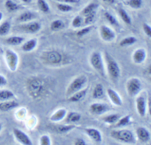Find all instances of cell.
I'll list each match as a JSON object with an SVG mask.
<instances>
[{
	"mask_svg": "<svg viewBox=\"0 0 151 145\" xmlns=\"http://www.w3.org/2000/svg\"><path fill=\"white\" fill-rule=\"evenodd\" d=\"M111 136L118 141H122L125 143H135V137L134 134L129 130H119V131H113L111 133Z\"/></svg>",
	"mask_w": 151,
	"mask_h": 145,
	"instance_id": "cell-2",
	"label": "cell"
},
{
	"mask_svg": "<svg viewBox=\"0 0 151 145\" xmlns=\"http://www.w3.org/2000/svg\"><path fill=\"white\" fill-rule=\"evenodd\" d=\"M1 123H0V131H1Z\"/></svg>",
	"mask_w": 151,
	"mask_h": 145,
	"instance_id": "cell-50",
	"label": "cell"
},
{
	"mask_svg": "<svg viewBox=\"0 0 151 145\" xmlns=\"http://www.w3.org/2000/svg\"><path fill=\"white\" fill-rule=\"evenodd\" d=\"M103 94H104V91H103V85L100 83L97 84L93 91V97L94 99H98L103 97Z\"/></svg>",
	"mask_w": 151,
	"mask_h": 145,
	"instance_id": "cell-22",
	"label": "cell"
},
{
	"mask_svg": "<svg viewBox=\"0 0 151 145\" xmlns=\"http://www.w3.org/2000/svg\"><path fill=\"white\" fill-rule=\"evenodd\" d=\"M2 50H1V49H0V54H1V53H2Z\"/></svg>",
	"mask_w": 151,
	"mask_h": 145,
	"instance_id": "cell-49",
	"label": "cell"
},
{
	"mask_svg": "<svg viewBox=\"0 0 151 145\" xmlns=\"http://www.w3.org/2000/svg\"><path fill=\"white\" fill-rule=\"evenodd\" d=\"M38 7L43 13H47L50 11V8L45 0H38Z\"/></svg>",
	"mask_w": 151,
	"mask_h": 145,
	"instance_id": "cell-29",
	"label": "cell"
},
{
	"mask_svg": "<svg viewBox=\"0 0 151 145\" xmlns=\"http://www.w3.org/2000/svg\"><path fill=\"white\" fill-rule=\"evenodd\" d=\"M74 128H75V126H73V125H70V126H60L58 128V130L60 132L64 133L70 131V130H72Z\"/></svg>",
	"mask_w": 151,
	"mask_h": 145,
	"instance_id": "cell-42",
	"label": "cell"
},
{
	"mask_svg": "<svg viewBox=\"0 0 151 145\" xmlns=\"http://www.w3.org/2000/svg\"><path fill=\"white\" fill-rule=\"evenodd\" d=\"M105 57H106L107 70L109 76L114 80H117L118 78L120 76V69H119L117 62L107 52H106Z\"/></svg>",
	"mask_w": 151,
	"mask_h": 145,
	"instance_id": "cell-1",
	"label": "cell"
},
{
	"mask_svg": "<svg viewBox=\"0 0 151 145\" xmlns=\"http://www.w3.org/2000/svg\"><path fill=\"white\" fill-rule=\"evenodd\" d=\"M142 0H129L128 1V5L134 9H139L142 5Z\"/></svg>",
	"mask_w": 151,
	"mask_h": 145,
	"instance_id": "cell-34",
	"label": "cell"
},
{
	"mask_svg": "<svg viewBox=\"0 0 151 145\" xmlns=\"http://www.w3.org/2000/svg\"><path fill=\"white\" fill-rule=\"evenodd\" d=\"M22 1H24V3H30L32 0H22Z\"/></svg>",
	"mask_w": 151,
	"mask_h": 145,
	"instance_id": "cell-47",
	"label": "cell"
},
{
	"mask_svg": "<svg viewBox=\"0 0 151 145\" xmlns=\"http://www.w3.org/2000/svg\"><path fill=\"white\" fill-rule=\"evenodd\" d=\"M104 15H105V17L106 18V19H107L109 22H110L111 24L118 25L117 20H116V18H115L113 15H111L110 13H109V12H106Z\"/></svg>",
	"mask_w": 151,
	"mask_h": 145,
	"instance_id": "cell-36",
	"label": "cell"
},
{
	"mask_svg": "<svg viewBox=\"0 0 151 145\" xmlns=\"http://www.w3.org/2000/svg\"><path fill=\"white\" fill-rule=\"evenodd\" d=\"M5 59L9 69L12 72H15L17 69L19 63V57L17 54L10 50L5 51Z\"/></svg>",
	"mask_w": 151,
	"mask_h": 145,
	"instance_id": "cell-6",
	"label": "cell"
},
{
	"mask_svg": "<svg viewBox=\"0 0 151 145\" xmlns=\"http://www.w3.org/2000/svg\"><path fill=\"white\" fill-rule=\"evenodd\" d=\"M2 16H3V14L1 12H0V21L1 20V19H2Z\"/></svg>",
	"mask_w": 151,
	"mask_h": 145,
	"instance_id": "cell-48",
	"label": "cell"
},
{
	"mask_svg": "<svg viewBox=\"0 0 151 145\" xmlns=\"http://www.w3.org/2000/svg\"><path fill=\"white\" fill-rule=\"evenodd\" d=\"M90 62L93 67L94 68L96 71L103 77L105 76V69H104V63H103V58H102L101 54L100 52L93 53L90 58Z\"/></svg>",
	"mask_w": 151,
	"mask_h": 145,
	"instance_id": "cell-4",
	"label": "cell"
},
{
	"mask_svg": "<svg viewBox=\"0 0 151 145\" xmlns=\"http://www.w3.org/2000/svg\"><path fill=\"white\" fill-rule=\"evenodd\" d=\"M98 7V5L95 3H90L88 5H87L86 7H85L83 10L82 13L83 15L86 16V15L88 14V13H91L93 11H96V9Z\"/></svg>",
	"mask_w": 151,
	"mask_h": 145,
	"instance_id": "cell-31",
	"label": "cell"
},
{
	"mask_svg": "<svg viewBox=\"0 0 151 145\" xmlns=\"http://www.w3.org/2000/svg\"><path fill=\"white\" fill-rule=\"evenodd\" d=\"M13 134H14L15 137L16 138V139L22 144L24 145H32V142L31 141L29 137L25 134L23 131H20L19 129H13Z\"/></svg>",
	"mask_w": 151,
	"mask_h": 145,
	"instance_id": "cell-7",
	"label": "cell"
},
{
	"mask_svg": "<svg viewBox=\"0 0 151 145\" xmlns=\"http://www.w3.org/2000/svg\"><path fill=\"white\" fill-rule=\"evenodd\" d=\"M87 78L86 77L84 76V75H81V76L75 78V79L71 83V84L69 85V87H68L67 91H66V95H67V97L72 95V94H75L77 91L83 89V88L85 86Z\"/></svg>",
	"mask_w": 151,
	"mask_h": 145,
	"instance_id": "cell-3",
	"label": "cell"
},
{
	"mask_svg": "<svg viewBox=\"0 0 151 145\" xmlns=\"http://www.w3.org/2000/svg\"><path fill=\"white\" fill-rule=\"evenodd\" d=\"M57 7L60 11L63 12V13H67V12L71 11L72 10V6L66 4L65 3H59L57 4Z\"/></svg>",
	"mask_w": 151,
	"mask_h": 145,
	"instance_id": "cell-35",
	"label": "cell"
},
{
	"mask_svg": "<svg viewBox=\"0 0 151 145\" xmlns=\"http://www.w3.org/2000/svg\"><path fill=\"white\" fill-rule=\"evenodd\" d=\"M146 58L145 50L143 49H139L136 50L133 55V59L136 63H142L145 61Z\"/></svg>",
	"mask_w": 151,
	"mask_h": 145,
	"instance_id": "cell-14",
	"label": "cell"
},
{
	"mask_svg": "<svg viewBox=\"0 0 151 145\" xmlns=\"http://www.w3.org/2000/svg\"><path fill=\"white\" fill-rule=\"evenodd\" d=\"M18 106H19V104L16 102L6 100V101H3L2 103H0V111L3 112L9 111L10 110H12Z\"/></svg>",
	"mask_w": 151,
	"mask_h": 145,
	"instance_id": "cell-15",
	"label": "cell"
},
{
	"mask_svg": "<svg viewBox=\"0 0 151 145\" xmlns=\"http://www.w3.org/2000/svg\"><path fill=\"white\" fill-rule=\"evenodd\" d=\"M119 115L111 114L103 118V120L108 124H114L119 120Z\"/></svg>",
	"mask_w": 151,
	"mask_h": 145,
	"instance_id": "cell-32",
	"label": "cell"
},
{
	"mask_svg": "<svg viewBox=\"0 0 151 145\" xmlns=\"http://www.w3.org/2000/svg\"><path fill=\"white\" fill-rule=\"evenodd\" d=\"M10 29V24L8 22H4L0 25V35H5Z\"/></svg>",
	"mask_w": 151,
	"mask_h": 145,
	"instance_id": "cell-33",
	"label": "cell"
},
{
	"mask_svg": "<svg viewBox=\"0 0 151 145\" xmlns=\"http://www.w3.org/2000/svg\"><path fill=\"white\" fill-rule=\"evenodd\" d=\"M37 45V40L35 38H32L29 41H27L22 45V49L24 52H30L35 48Z\"/></svg>",
	"mask_w": 151,
	"mask_h": 145,
	"instance_id": "cell-19",
	"label": "cell"
},
{
	"mask_svg": "<svg viewBox=\"0 0 151 145\" xmlns=\"http://www.w3.org/2000/svg\"><path fill=\"white\" fill-rule=\"evenodd\" d=\"M51 29L53 31H58L61 29L62 28L64 27V23L62 20L60 19H57V20H55L52 22L51 24Z\"/></svg>",
	"mask_w": 151,
	"mask_h": 145,
	"instance_id": "cell-27",
	"label": "cell"
},
{
	"mask_svg": "<svg viewBox=\"0 0 151 145\" xmlns=\"http://www.w3.org/2000/svg\"><path fill=\"white\" fill-rule=\"evenodd\" d=\"M137 135L139 139L142 142H147L150 139V134L145 128L139 127L137 130Z\"/></svg>",
	"mask_w": 151,
	"mask_h": 145,
	"instance_id": "cell-13",
	"label": "cell"
},
{
	"mask_svg": "<svg viewBox=\"0 0 151 145\" xmlns=\"http://www.w3.org/2000/svg\"><path fill=\"white\" fill-rule=\"evenodd\" d=\"M105 2L109 3V4H114L115 2V0H103Z\"/></svg>",
	"mask_w": 151,
	"mask_h": 145,
	"instance_id": "cell-46",
	"label": "cell"
},
{
	"mask_svg": "<svg viewBox=\"0 0 151 145\" xmlns=\"http://www.w3.org/2000/svg\"><path fill=\"white\" fill-rule=\"evenodd\" d=\"M14 97V94L10 90L0 91V101H6Z\"/></svg>",
	"mask_w": 151,
	"mask_h": 145,
	"instance_id": "cell-21",
	"label": "cell"
},
{
	"mask_svg": "<svg viewBox=\"0 0 151 145\" xmlns=\"http://www.w3.org/2000/svg\"><path fill=\"white\" fill-rule=\"evenodd\" d=\"M40 144L41 145H50L51 144V141H50V137L47 135H44L41 137L40 139Z\"/></svg>",
	"mask_w": 151,
	"mask_h": 145,
	"instance_id": "cell-39",
	"label": "cell"
},
{
	"mask_svg": "<svg viewBox=\"0 0 151 145\" xmlns=\"http://www.w3.org/2000/svg\"><path fill=\"white\" fill-rule=\"evenodd\" d=\"M108 110H109V106L103 103H93L90 106V111L91 113L97 115L103 114L108 111Z\"/></svg>",
	"mask_w": 151,
	"mask_h": 145,
	"instance_id": "cell-9",
	"label": "cell"
},
{
	"mask_svg": "<svg viewBox=\"0 0 151 145\" xmlns=\"http://www.w3.org/2000/svg\"><path fill=\"white\" fill-rule=\"evenodd\" d=\"M143 29H144V32L146 35L148 37H151V27L149 24L145 23L143 24Z\"/></svg>",
	"mask_w": 151,
	"mask_h": 145,
	"instance_id": "cell-41",
	"label": "cell"
},
{
	"mask_svg": "<svg viewBox=\"0 0 151 145\" xmlns=\"http://www.w3.org/2000/svg\"><path fill=\"white\" fill-rule=\"evenodd\" d=\"M61 3H68V4H77L80 2V0H56Z\"/></svg>",
	"mask_w": 151,
	"mask_h": 145,
	"instance_id": "cell-43",
	"label": "cell"
},
{
	"mask_svg": "<svg viewBox=\"0 0 151 145\" xmlns=\"http://www.w3.org/2000/svg\"><path fill=\"white\" fill-rule=\"evenodd\" d=\"M137 112L141 116H145L146 114V111H147V103H146L145 99L143 97H139L137 99Z\"/></svg>",
	"mask_w": 151,
	"mask_h": 145,
	"instance_id": "cell-10",
	"label": "cell"
},
{
	"mask_svg": "<svg viewBox=\"0 0 151 145\" xmlns=\"http://www.w3.org/2000/svg\"><path fill=\"white\" fill-rule=\"evenodd\" d=\"M35 15L33 13L30 11L24 12L22 14H21L19 17V21L22 22H29V21L32 20V19H35Z\"/></svg>",
	"mask_w": 151,
	"mask_h": 145,
	"instance_id": "cell-20",
	"label": "cell"
},
{
	"mask_svg": "<svg viewBox=\"0 0 151 145\" xmlns=\"http://www.w3.org/2000/svg\"><path fill=\"white\" fill-rule=\"evenodd\" d=\"M85 131L86 132L87 135L90 137V139L94 142L100 143L102 141L103 138H102L101 134L98 130L95 129V128H86Z\"/></svg>",
	"mask_w": 151,
	"mask_h": 145,
	"instance_id": "cell-11",
	"label": "cell"
},
{
	"mask_svg": "<svg viewBox=\"0 0 151 145\" xmlns=\"http://www.w3.org/2000/svg\"><path fill=\"white\" fill-rule=\"evenodd\" d=\"M75 144L76 145H86V143L82 139H75Z\"/></svg>",
	"mask_w": 151,
	"mask_h": 145,
	"instance_id": "cell-45",
	"label": "cell"
},
{
	"mask_svg": "<svg viewBox=\"0 0 151 145\" xmlns=\"http://www.w3.org/2000/svg\"><path fill=\"white\" fill-rule=\"evenodd\" d=\"M96 15V11H93L91 13H88V14L86 15L85 20H84V22H85V24H89L91 22L94 21V18H95Z\"/></svg>",
	"mask_w": 151,
	"mask_h": 145,
	"instance_id": "cell-37",
	"label": "cell"
},
{
	"mask_svg": "<svg viewBox=\"0 0 151 145\" xmlns=\"http://www.w3.org/2000/svg\"><path fill=\"white\" fill-rule=\"evenodd\" d=\"M23 29L29 33H35L41 29V24L38 22H31L23 26Z\"/></svg>",
	"mask_w": 151,
	"mask_h": 145,
	"instance_id": "cell-16",
	"label": "cell"
},
{
	"mask_svg": "<svg viewBox=\"0 0 151 145\" xmlns=\"http://www.w3.org/2000/svg\"><path fill=\"white\" fill-rule=\"evenodd\" d=\"M107 94L109 95V99H110V100L112 102L114 105L117 106H122V101L121 100V97H119V95L117 94L116 91H115L112 88H108Z\"/></svg>",
	"mask_w": 151,
	"mask_h": 145,
	"instance_id": "cell-12",
	"label": "cell"
},
{
	"mask_svg": "<svg viewBox=\"0 0 151 145\" xmlns=\"http://www.w3.org/2000/svg\"><path fill=\"white\" fill-rule=\"evenodd\" d=\"M142 83L138 78H131L127 83V91L131 97L137 95L141 91Z\"/></svg>",
	"mask_w": 151,
	"mask_h": 145,
	"instance_id": "cell-5",
	"label": "cell"
},
{
	"mask_svg": "<svg viewBox=\"0 0 151 145\" xmlns=\"http://www.w3.org/2000/svg\"><path fill=\"white\" fill-rule=\"evenodd\" d=\"M100 35L101 38L106 41H111L116 38V34L111 29L107 26L103 25L100 27Z\"/></svg>",
	"mask_w": 151,
	"mask_h": 145,
	"instance_id": "cell-8",
	"label": "cell"
},
{
	"mask_svg": "<svg viewBox=\"0 0 151 145\" xmlns=\"http://www.w3.org/2000/svg\"><path fill=\"white\" fill-rule=\"evenodd\" d=\"M137 41V39L135 38V37L130 36L127 37V38H125L124 39H122V41L119 43V45L121 47H127V46H131L132 44H135Z\"/></svg>",
	"mask_w": 151,
	"mask_h": 145,
	"instance_id": "cell-25",
	"label": "cell"
},
{
	"mask_svg": "<svg viewBox=\"0 0 151 145\" xmlns=\"http://www.w3.org/2000/svg\"><path fill=\"white\" fill-rule=\"evenodd\" d=\"M119 16H121V18H122V19L123 20V22H125V24H131V23H132V21H131V17H130L129 15L128 14V13H127L126 11H125L124 9L122 8H120L119 10Z\"/></svg>",
	"mask_w": 151,
	"mask_h": 145,
	"instance_id": "cell-28",
	"label": "cell"
},
{
	"mask_svg": "<svg viewBox=\"0 0 151 145\" xmlns=\"http://www.w3.org/2000/svg\"><path fill=\"white\" fill-rule=\"evenodd\" d=\"M82 18L80 16H78L73 19V21H72V26H73L74 27H80L81 26V24H82Z\"/></svg>",
	"mask_w": 151,
	"mask_h": 145,
	"instance_id": "cell-38",
	"label": "cell"
},
{
	"mask_svg": "<svg viewBox=\"0 0 151 145\" xmlns=\"http://www.w3.org/2000/svg\"><path fill=\"white\" fill-rule=\"evenodd\" d=\"M91 29V27L83 28V29H81V30L78 31V32H77V35H78V37L84 36V35H86V34H88V32H90Z\"/></svg>",
	"mask_w": 151,
	"mask_h": 145,
	"instance_id": "cell-40",
	"label": "cell"
},
{
	"mask_svg": "<svg viewBox=\"0 0 151 145\" xmlns=\"http://www.w3.org/2000/svg\"><path fill=\"white\" fill-rule=\"evenodd\" d=\"M131 116L130 115H127V116H124L122 119H119V120L116 122V127L117 128H122L126 125H129L131 123Z\"/></svg>",
	"mask_w": 151,
	"mask_h": 145,
	"instance_id": "cell-24",
	"label": "cell"
},
{
	"mask_svg": "<svg viewBox=\"0 0 151 145\" xmlns=\"http://www.w3.org/2000/svg\"><path fill=\"white\" fill-rule=\"evenodd\" d=\"M87 88L85 89H81L80 91H77L75 94H73L72 95H71V97H69V101L72 102V103H75V102H78L80 100H82L84 97L86 96L87 92Z\"/></svg>",
	"mask_w": 151,
	"mask_h": 145,
	"instance_id": "cell-18",
	"label": "cell"
},
{
	"mask_svg": "<svg viewBox=\"0 0 151 145\" xmlns=\"http://www.w3.org/2000/svg\"><path fill=\"white\" fill-rule=\"evenodd\" d=\"M66 116V109H59L56 111L50 117V120L52 122H59L62 119H64Z\"/></svg>",
	"mask_w": 151,
	"mask_h": 145,
	"instance_id": "cell-17",
	"label": "cell"
},
{
	"mask_svg": "<svg viewBox=\"0 0 151 145\" xmlns=\"http://www.w3.org/2000/svg\"><path fill=\"white\" fill-rule=\"evenodd\" d=\"M81 116L80 113H77V112H71L68 114L67 117H66V122H76L80 121Z\"/></svg>",
	"mask_w": 151,
	"mask_h": 145,
	"instance_id": "cell-26",
	"label": "cell"
},
{
	"mask_svg": "<svg viewBox=\"0 0 151 145\" xmlns=\"http://www.w3.org/2000/svg\"><path fill=\"white\" fill-rule=\"evenodd\" d=\"M24 41V38L23 37L20 36H12L10 37V38H7L6 40V42L7 44H10V45H19V44H22Z\"/></svg>",
	"mask_w": 151,
	"mask_h": 145,
	"instance_id": "cell-23",
	"label": "cell"
},
{
	"mask_svg": "<svg viewBox=\"0 0 151 145\" xmlns=\"http://www.w3.org/2000/svg\"><path fill=\"white\" fill-rule=\"evenodd\" d=\"M5 7L9 12H14L19 9V5L12 0H7L5 1Z\"/></svg>",
	"mask_w": 151,
	"mask_h": 145,
	"instance_id": "cell-30",
	"label": "cell"
},
{
	"mask_svg": "<svg viewBox=\"0 0 151 145\" xmlns=\"http://www.w3.org/2000/svg\"><path fill=\"white\" fill-rule=\"evenodd\" d=\"M6 84H7V80H6V78L4 76L0 75V87L4 86Z\"/></svg>",
	"mask_w": 151,
	"mask_h": 145,
	"instance_id": "cell-44",
	"label": "cell"
}]
</instances>
